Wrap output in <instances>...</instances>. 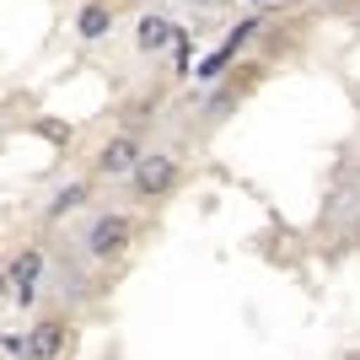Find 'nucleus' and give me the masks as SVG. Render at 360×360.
<instances>
[{"mask_svg": "<svg viewBox=\"0 0 360 360\" xmlns=\"http://www.w3.org/2000/svg\"><path fill=\"white\" fill-rule=\"evenodd\" d=\"M129 237H135V226H129V215H119V210H108V215H91V226H86V248L91 258H119L124 248H129Z\"/></svg>", "mask_w": 360, "mask_h": 360, "instance_id": "f257e3e1", "label": "nucleus"}, {"mask_svg": "<svg viewBox=\"0 0 360 360\" xmlns=\"http://www.w3.org/2000/svg\"><path fill=\"white\" fill-rule=\"evenodd\" d=\"M172 183H178V162L172 156H146L140 150V162L129 167V188H135L140 199H162V194H172Z\"/></svg>", "mask_w": 360, "mask_h": 360, "instance_id": "f03ea898", "label": "nucleus"}, {"mask_svg": "<svg viewBox=\"0 0 360 360\" xmlns=\"http://www.w3.org/2000/svg\"><path fill=\"white\" fill-rule=\"evenodd\" d=\"M22 339H27V360H65L70 355V328L60 317H38Z\"/></svg>", "mask_w": 360, "mask_h": 360, "instance_id": "7ed1b4c3", "label": "nucleus"}, {"mask_svg": "<svg viewBox=\"0 0 360 360\" xmlns=\"http://www.w3.org/2000/svg\"><path fill=\"white\" fill-rule=\"evenodd\" d=\"M11 296H16V307H32L38 301V274H44V253L38 248H22V253L11 258Z\"/></svg>", "mask_w": 360, "mask_h": 360, "instance_id": "20e7f679", "label": "nucleus"}, {"mask_svg": "<svg viewBox=\"0 0 360 360\" xmlns=\"http://www.w3.org/2000/svg\"><path fill=\"white\" fill-rule=\"evenodd\" d=\"M135 162H140V140L135 135H113L103 150H97V172H103V178H129Z\"/></svg>", "mask_w": 360, "mask_h": 360, "instance_id": "39448f33", "label": "nucleus"}, {"mask_svg": "<svg viewBox=\"0 0 360 360\" xmlns=\"http://www.w3.org/2000/svg\"><path fill=\"white\" fill-rule=\"evenodd\" d=\"M172 38H178V22H167V16L146 11L135 22V49L140 54H162V49H172Z\"/></svg>", "mask_w": 360, "mask_h": 360, "instance_id": "423d86ee", "label": "nucleus"}, {"mask_svg": "<svg viewBox=\"0 0 360 360\" xmlns=\"http://www.w3.org/2000/svg\"><path fill=\"white\" fill-rule=\"evenodd\" d=\"M75 32H81L86 44L108 38V32H113V6H108V0H86V6L75 11Z\"/></svg>", "mask_w": 360, "mask_h": 360, "instance_id": "0eeeda50", "label": "nucleus"}, {"mask_svg": "<svg viewBox=\"0 0 360 360\" xmlns=\"http://www.w3.org/2000/svg\"><path fill=\"white\" fill-rule=\"evenodd\" d=\"M86 199H91V183H65L60 194L49 199V210H44V215H49V221H65V215H70V210H81Z\"/></svg>", "mask_w": 360, "mask_h": 360, "instance_id": "6e6552de", "label": "nucleus"}, {"mask_svg": "<svg viewBox=\"0 0 360 360\" xmlns=\"http://www.w3.org/2000/svg\"><path fill=\"white\" fill-rule=\"evenodd\" d=\"M253 32H264V22H258V16H248V22H237V27H231V38H226L231 60H237V49H248V44H253Z\"/></svg>", "mask_w": 360, "mask_h": 360, "instance_id": "1a4fd4ad", "label": "nucleus"}, {"mask_svg": "<svg viewBox=\"0 0 360 360\" xmlns=\"http://www.w3.org/2000/svg\"><path fill=\"white\" fill-rule=\"evenodd\" d=\"M226 65H231V49H215V54H210V60H205V65H199V81H215V75H221L226 70Z\"/></svg>", "mask_w": 360, "mask_h": 360, "instance_id": "9d476101", "label": "nucleus"}, {"mask_svg": "<svg viewBox=\"0 0 360 360\" xmlns=\"http://www.w3.org/2000/svg\"><path fill=\"white\" fill-rule=\"evenodd\" d=\"M0 349H6V355H27V339H16V333H11V339H0Z\"/></svg>", "mask_w": 360, "mask_h": 360, "instance_id": "9b49d317", "label": "nucleus"}, {"mask_svg": "<svg viewBox=\"0 0 360 360\" xmlns=\"http://www.w3.org/2000/svg\"><path fill=\"white\" fill-rule=\"evenodd\" d=\"M6 296H11V274L0 269V301H6Z\"/></svg>", "mask_w": 360, "mask_h": 360, "instance_id": "f8f14e48", "label": "nucleus"}, {"mask_svg": "<svg viewBox=\"0 0 360 360\" xmlns=\"http://www.w3.org/2000/svg\"><path fill=\"white\" fill-rule=\"evenodd\" d=\"M248 6H264V0H248Z\"/></svg>", "mask_w": 360, "mask_h": 360, "instance_id": "ddd939ff", "label": "nucleus"}, {"mask_svg": "<svg viewBox=\"0 0 360 360\" xmlns=\"http://www.w3.org/2000/svg\"><path fill=\"white\" fill-rule=\"evenodd\" d=\"M355 360H360V355H355Z\"/></svg>", "mask_w": 360, "mask_h": 360, "instance_id": "4468645a", "label": "nucleus"}]
</instances>
